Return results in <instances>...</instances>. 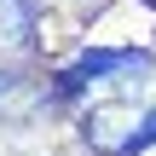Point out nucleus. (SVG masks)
I'll return each instance as SVG.
<instances>
[{
    "instance_id": "2",
    "label": "nucleus",
    "mask_w": 156,
    "mask_h": 156,
    "mask_svg": "<svg viewBox=\"0 0 156 156\" xmlns=\"http://www.w3.org/2000/svg\"><path fill=\"white\" fill-rule=\"evenodd\" d=\"M151 145H156V110H151V116H145V127H139V133H133V139H127L122 151H127V156H145V151H151Z\"/></svg>"
},
{
    "instance_id": "1",
    "label": "nucleus",
    "mask_w": 156,
    "mask_h": 156,
    "mask_svg": "<svg viewBox=\"0 0 156 156\" xmlns=\"http://www.w3.org/2000/svg\"><path fill=\"white\" fill-rule=\"evenodd\" d=\"M145 64H151L145 52H87V58L64 75V81H69V87H81L87 75H104V69H145Z\"/></svg>"
}]
</instances>
